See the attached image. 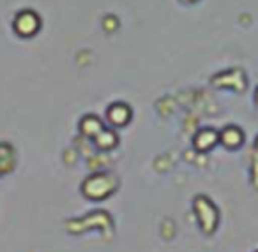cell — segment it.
Returning <instances> with one entry per match:
<instances>
[{"label":"cell","mask_w":258,"mask_h":252,"mask_svg":"<svg viewBox=\"0 0 258 252\" xmlns=\"http://www.w3.org/2000/svg\"><path fill=\"white\" fill-rule=\"evenodd\" d=\"M195 210H197L198 222H200L204 233L211 234L218 226V210H216V206L207 198L200 196V198L195 199Z\"/></svg>","instance_id":"cell-1"},{"label":"cell","mask_w":258,"mask_h":252,"mask_svg":"<svg viewBox=\"0 0 258 252\" xmlns=\"http://www.w3.org/2000/svg\"><path fill=\"white\" fill-rule=\"evenodd\" d=\"M216 132H212V131H204V132H200V134L197 136V148L198 150H209L212 145L216 143Z\"/></svg>","instance_id":"cell-3"},{"label":"cell","mask_w":258,"mask_h":252,"mask_svg":"<svg viewBox=\"0 0 258 252\" xmlns=\"http://www.w3.org/2000/svg\"><path fill=\"white\" fill-rule=\"evenodd\" d=\"M221 139L230 148H235V146H239L240 143H242V136H240V132L237 131V129H226V131L223 132Z\"/></svg>","instance_id":"cell-4"},{"label":"cell","mask_w":258,"mask_h":252,"mask_svg":"<svg viewBox=\"0 0 258 252\" xmlns=\"http://www.w3.org/2000/svg\"><path fill=\"white\" fill-rule=\"evenodd\" d=\"M117 187V182L110 178L108 175H96V177L89 178L83 185V192L89 196L90 199H103L111 194V191Z\"/></svg>","instance_id":"cell-2"}]
</instances>
